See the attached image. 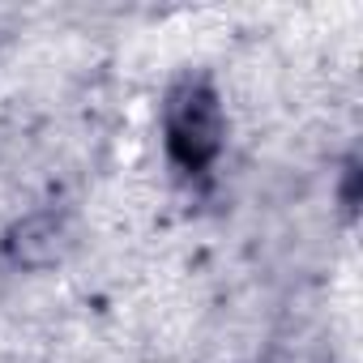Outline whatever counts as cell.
Returning <instances> with one entry per match:
<instances>
[{"label":"cell","mask_w":363,"mask_h":363,"mask_svg":"<svg viewBox=\"0 0 363 363\" xmlns=\"http://www.w3.org/2000/svg\"><path fill=\"white\" fill-rule=\"evenodd\" d=\"M227 141V116L223 99L206 77L175 82L162 99V145L175 171L201 175L214 167Z\"/></svg>","instance_id":"6da1fadb"}]
</instances>
